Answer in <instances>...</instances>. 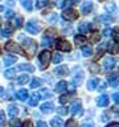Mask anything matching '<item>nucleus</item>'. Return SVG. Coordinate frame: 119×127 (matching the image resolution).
<instances>
[{"instance_id": "38", "label": "nucleus", "mask_w": 119, "mask_h": 127, "mask_svg": "<svg viewBox=\"0 0 119 127\" xmlns=\"http://www.w3.org/2000/svg\"><path fill=\"white\" fill-rule=\"evenodd\" d=\"M42 85V79L41 78H34L33 81H32V87H38V86H41Z\"/></svg>"}, {"instance_id": "1", "label": "nucleus", "mask_w": 119, "mask_h": 127, "mask_svg": "<svg viewBox=\"0 0 119 127\" xmlns=\"http://www.w3.org/2000/svg\"><path fill=\"white\" fill-rule=\"evenodd\" d=\"M23 46H24V50L28 57H32L36 50H37V45H36V41L32 38H23Z\"/></svg>"}, {"instance_id": "51", "label": "nucleus", "mask_w": 119, "mask_h": 127, "mask_svg": "<svg viewBox=\"0 0 119 127\" xmlns=\"http://www.w3.org/2000/svg\"><path fill=\"white\" fill-rule=\"evenodd\" d=\"M21 127H33V123H32L30 121H27L21 125Z\"/></svg>"}, {"instance_id": "55", "label": "nucleus", "mask_w": 119, "mask_h": 127, "mask_svg": "<svg viewBox=\"0 0 119 127\" xmlns=\"http://www.w3.org/2000/svg\"><path fill=\"white\" fill-rule=\"evenodd\" d=\"M79 0H69V3H67V5H71V4H78Z\"/></svg>"}, {"instance_id": "59", "label": "nucleus", "mask_w": 119, "mask_h": 127, "mask_svg": "<svg viewBox=\"0 0 119 127\" xmlns=\"http://www.w3.org/2000/svg\"><path fill=\"white\" fill-rule=\"evenodd\" d=\"M115 40H119V29H117V33H115Z\"/></svg>"}, {"instance_id": "39", "label": "nucleus", "mask_w": 119, "mask_h": 127, "mask_svg": "<svg viewBox=\"0 0 119 127\" xmlns=\"http://www.w3.org/2000/svg\"><path fill=\"white\" fill-rule=\"evenodd\" d=\"M99 38H101V36L98 34V32H94V33L91 34V37H90V42H98Z\"/></svg>"}, {"instance_id": "26", "label": "nucleus", "mask_w": 119, "mask_h": 127, "mask_svg": "<svg viewBox=\"0 0 119 127\" xmlns=\"http://www.w3.org/2000/svg\"><path fill=\"white\" fill-rule=\"evenodd\" d=\"M21 5H23V8H25L27 11H32V8H33V1H32V0H21Z\"/></svg>"}, {"instance_id": "8", "label": "nucleus", "mask_w": 119, "mask_h": 127, "mask_svg": "<svg viewBox=\"0 0 119 127\" xmlns=\"http://www.w3.org/2000/svg\"><path fill=\"white\" fill-rule=\"evenodd\" d=\"M82 81H83V71H82V70L78 67V69H75V70H74L73 83L78 86V85H81V83H82Z\"/></svg>"}, {"instance_id": "2", "label": "nucleus", "mask_w": 119, "mask_h": 127, "mask_svg": "<svg viewBox=\"0 0 119 127\" xmlns=\"http://www.w3.org/2000/svg\"><path fill=\"white\" fill-rule=\"evenodd\" d=\"M5 49L8 52H11V53H16V54H20V56H24V54H27L25 53V50H23L19 46V44H16L13 41H8L5 44Z\"/></svg>"}, {"instance_id": "12", "label": "nucleus", "mask_w": 119, "mask_h": 127, "mask_svg": "<svg viewBox=\"0 0 119 127\" xmlns=\"http://www.w3.org/2000/svg\"><path fill=\"white\" fill-rule=\"evenodd\" d=\"M107 79H109V83L111 86H117L119 85V75L117 73H111L107 75Z\"/></svg>"}, {"instance_id": "41", "label": "nucleus", "mask_w": 119, "mask_h": 127, "mask_svg": "<svg viewBox=\"0 0 119 127\" xmlns=\"http://www.w3.org/2000/svg\"><path fill=\"white\" fill-rule=\"evenodd\" d=\"M61 61H62V56L60 53H54L53 54V62L54 64H60Z\"/></svg>"}, {"instance_id": "21", "label": "nucleus", "mask_w": 119, "mask_h": 127, "mask_svg": "<svg viewBox=\"0 0 119 127\" xmlns=\"http://www.w3.org/2000/svg\"><path fill=\"white\" fill-rule=\"evenodd\" d=\"M78 31L81 32V33H87V32L90 31V24L89 23H81L78 25Z\"/></svg>"}, {"instance_id": "20", "label": "nucleus", "mask_w": 119, "mask_h": 127, "mask_svg": "<svg viewBox=\"0 0 119 127\" xmlns=\"http://www.w3.org/2000/svg\"><path fill=\"white\" fill-rule=\"evenodd\" d=\"M66 87H67V83L65 81H60L57 85H56V91H57V93H62V91L66 90Z\"/></svg>"}, {"instance_id": "58", "label": "nucleus", "mask_w": 119, "mask_h": 127, "mask_svg": "<svg viewBox=\"0 0 119 127\" xmlns=\"http://www.w3.org/2000/svg\"><path fill=\"white\" fill-rule=\"evenodd\" d=\"M69 91H70V93H73V91H74V86L73 85H69Z\"/></svg>"}, {"instance_id": "11", "label": "nucleus", "mask_w": 119, "mask_h": 127, "mask_svg": "<svg viewBox=\"0 0 119 127\" xmlns=\"http://www.w3.org/2000/svg\"><path fill=\"white\" fill-rule=\"evenodd\" d=\"M40 109H41V111L44 114H50V113H53V110H54V105L52 102H45L41 105Z\"/></svg>"}, {"instance_id": "23", "label": "nucleus", "mask_w": 119, "mask_h": 127, "mask_svg": "<svg viewBox=\"0 0 119 127\" xmlns=\"http://www.w3.org/2000/svg\"><path fill=\"white\" fill-rule=\"evenodd\" d=\"M11 34H12V28H1L0 29V38L9 37Z\"/></svg>"}, {"instance_id": "30", "label": "nucleus", "mask_w": 119, "mask_h": 127, "mask_svg": "<svg viewBox=\"0 0 119 127\" xmlns=\"http://www.w3.org/2000/svg\"><path fill=\"white\" fill-rule=\"evenodd\" d=\"M97 86H98V79L97 78H93V79H90V81L87 82V89L89 90H94Z\"/></svg>"}, {"instance_id": "5", "label": "nucleus", "mask_w": 119, "mask_h": 127, "mask_svg": "<svg viewBox=\"0 0 119 127\" xmlns=\"http://www.w3.org/2000/svg\"><path fill=\"white\" fill-rule=\"evenodd\" d=\"M62 17L65 19V20H67V21H74V20H77V17H78V15H77V12H75L74 9H65L62 12Z\"/></svg>"}, {"instance_id": "25", "label": "nucleus", "mask_w": 119, "mask_h": 127, "mask_svg": "<svg viewBox=\"0 0 119 127\" xmlns=\"http://www.w3.org/2000/svg\"><path fill=\"white\" fill-rule=\"evenodd\" d=\"M41 42H42V45L44 46H46V48H50V46H53V44H54V40L52 38V37H44L41 40Z\"/></svg>"}, {"instance_id": "24", "label": "nucleus", "mask_w": 119, "mask_h": 127, "mask_svg": "<svg viewBox=\"0 0 119 127\" xmlns=\"http://www.w3.org/2000/svg\"><path fill=\"white\" fill-rule=\"evenodd\" d=\"M82 54L85 56V57H90V56L93 54V48H91L90 45L82 46Z\"/></svg>"}, {"instance_id": "43", "label": "nucleus", "mask_w": 119, "mask_h": 127, "mask_svg": "<svg viewBox=\"0 0 119 127\" xmlns=\"http://www.w3.org/2000/svg\"><path fill=\"white\" fill-rule=\"evenodd\" d=\"M81 127H94V122L91 121V119H89V121H85L82 123Z\"/></svg>"}, {"instance_id": "45", "label": "nucleus", "mask_w": 119, "mask_h": 127, "mask_svg": "<svg viewBox=\"0 0 119 127\" xmlns=\"http://www.w3.org/2000/svg\"><path fill=\"white\" fill-rule=\"evenodd\" d=\"M5 17H7V19H12V17H15V12L12 11V9H8V11L5 12Z\"/></svg>"}, {"instance_id": "54", "label": "nucleus", "mask_w": 119, "mask_h": 127, "mask_svg": "<svg viewBox=\"0 0 119 127\" xmlns=\"http://www.w3.org/2000/svg\"><path fill=\"white\" fill-rule=\"evenodd\" d=\"M67 101V97H66V95H61V98H60V102H61V103H65Z\"/></svg>"}, {"instance_id": "37", "label": "nucleus", "mask_w": 119, "mask_h": 127, "mask_svg": "<svg viewBox=\"0 0 119 127\" xmlns=\"http://www.w3.org/2000/svg\"><path fill=\"white\" fill-rule=\"evenodd\" d=\"M74 41H75V44H85L86 42V37L85 36H75L74 37Z\"/></svg>"}, {"instance_id": "16", "label": "nucleus", "mask_w": 119, "mask_h": 127, "mask_svg": "<svg viewBox=\"0 0 119 127\" xmlns=\"http://www.w3.org/2000/svg\"><path fill=\"white\" fill-rule=\"evenodd\" d=\"M97 105L99 107L107 106V105H109V97H107V95H101V97L97 99Z\"/></svg>"}, {"instance_id": "14", "label": "nucleus", "mask_w": 119, "mask_h": 127, "mask_svg": "<svg viewBox=\"0 0 119 127\" xmlns=\"http://www.w3.org/2000/svg\"><path fill=\"white\" fill-rule=\"evenodd\" d=\"M16 98L19 99V101H27L28 99V90L25 89H21V90H19L17 93H16Z\"/></svg>"}, {"instance_id": "50", "label": "nucleus", "mask_w": 119, "mask_h": 127, "mask_svg": "<svg viewBox=\"0 0 119 127\" xmlns=\"http://www.w3.org/2000/svg\"><path fill=\"white\" fill-rule=\"evenodd\" d=\"M113 101L115 103H119V93H114L113 94Z\"/></svg>"}, {"instance_id": "27", "label": "nucleus", "mask_w": 119, "mask_h": 127, "mask_svg": "<svg viewBox=\"0 0 119 127\" xmlns=\"http://www.w3.org/2000/svg\"><path fill=\"white\" fill-rule=\"evenodd\" d=\"M109 52L111 54H117L119 52V44H109Z\"/></svg>"}, {"instance_id": "61", "label": "nucleus", "mask_w": 119, "mask_h": 127, "mask_svg": "<svg viewBox=\"0 0 119 127\" xmlns=\"http://www.w3.org/2000/svg\"><path fill=\"white\" fill-rule=\"evenodd\" d=\"M0 95H3V91H1V89H0Z\"/></svg>"}, {"instance_id": "60", "label": "nucleus", "mask_w": 119, "mask_h": 127, "mask_svg": "<svg viewBox=\"0 0 119 127\" xmlns=\"http://www.w3.org/2000/svg\"><path fill=\"white\" fill-rule=\"evenodd\" d=\"M3 9H4V8H3V5H0V12H3Z\"/></svg>"}, {"instance_id": "44", "label": "nucleus", "mask_w": 119, "mask_h": 127, "mask_svg": "<svg viewBox=\"0 0 119 127\" xmlns=\"http://www.w3.org/2000/svg\"><path fill=\"white\" fill-rule=\"evenodd\" d=\"M66 127H77V122H75L74 119H69V121L66 122Z\"/></svg>"}, {"instance_id": "19", "label": "nucleus", "mask_w": 119, "mask_h": 127, "mask_svg": "<svg viewBox=\"0 0 119 127\" xmlns=\"http://www.w3.org/2000/svg\"><path fill=\"white\" fill-rule=\"evenodd\" d=\"M106 11L109 12V13H114V12H117V4H115V1H109L106 4Z\"/></svg>"}, {"instance_id": "6", "label": "nucleus", "mask_w": 119, "mask_h": 127, "mask_svg": "<svg viewBox=\"0 0 119 127\" xmlns=\"http://www.w3.org/2000/svg\"><path fill=\"white\" fill-rule=\"evenodd\" d=\"M81 109H82L81 99H75V101L71 102V106H70V113L73 114V115L81 114Z\"/></svg>"}, {"instance_id": "52", "label": "nucleus", "mask_w": 119, "mask_h": 127, "mask_svg": "<svg viewBox=\"0 0 119 127\" xmlns=\"http://www.w3.org/2000/svg\"><path fill=\"white\" fill-rule=\"evenodd\" d=\"M98 89L101 90V91H103V90L106 89V83H105V82H101V83H99V87H98Z\"/></svg>"}, {"instance_id": "46", "label": "nucleus", "mask_w": 119, "mask_h": 127, "mask_svg": "<svg viewBox=\"0 0 119 127\" xmlns=\"http://www.w3.org/2000/svg\"><path fill=\"white\" fill-rule=\"evenodd\" d=\"M103 34H105L106 37H109V36L113 34V29H111V28H106V29L103 31Z\"/></svg>"}, {"instance_id": "62", "label": "nucleus", "mask_w": 119, "mask_h": 127, "mask_svg": "<svg viewBox=\"0 0 119 127\" xmlns=\"http://www.w3.org/2000/svg\"><path fill=\"white\" fill-rule=\"evenodd\" d=\"M99 1H105V0H99Z\"/></svg>"}, {"instance_id": "49", "label": "nucleus", "mask_w": 119, "mask_h": 127, "mask_svg": "<svg viewBox=\"0 0 119 127\" xmlns=\"http://www.w3.org/2000/svg\"><path fill=\"white\" fill-rule=\"evenodd\" d=\"M49 21H50V23L57 21V15H56V13H52V15L49 16Z\"/></svg>"}, {"instance_id": "7", "label": "nucleus", "mask_w": 119, "mask_h": 127, "mask_svg": "<svg viewBox=\"0 0 119 127\" xmlns=\"http://www.w3.org/2000/svg\"><path fill=\"white\" fill-rule=\"evenodd\" d=\"M115 64H117V58L115 57H106L103 60V69L105 70H111L113 67L115 66Z\"/></svg>"}, {"instance_id": "15", "label": "nucleus", "mask_w": 119, "mask_h": 127, "mask_svg": "<svg viewBox=\"0 0 119 127\" xmlns=\"http://www.w3.org/2000/svg\"><path fill=\"white\" fill-rule=\"evenodd\" d=\"M38 95H40V98H44V99H49L53 97V93H52L50 90H48V89H41L38 91Z\"/></svg>"}, {"instance_id": "10", "label": "nucleus", "mask_w": 119, "mask_h": 127, "mask_svg": "<svg viewBox=\"0 0 119 127\" xmlns=\"http://www.w3.org/2000/svg\"><path fill=\"white\" fill-rule=\"evenodd\" d=\"M67 71H69V69H67L66 65H58L57 67L54 69V73L57 77H63V75L67 74Z\"/></svg>"}, {"instance_id": "34", "label": "nucleus", "mask_w": 119, "mask_h": 127, "mask_svg": "<svg viewBox=\"0 0 119 127\" xmlns=\"http://www.w3.org/2000/svg\"><path fill=\"white\" fill-rule=\"evenodd\" d=\"M45 5H50L49 0H37V3H36V7L37 8H42Z\"/></svg>"}, {"instance_id": "32", "label": "nucleus", "mask_w": 119, "mask_h": 127, "mask_svg": "<svg viewBox=\"0 0 119 127\" xmlns=\"http://www.w3.org/2000/svg\"><path fill=\"white\" fill-rule=\"evenodd\" d=\"M12 23H13V27L15 28H20V27L23 25V17H21V16H16Z\"/></svg>"}, {"instance_id": "40", "label": "nucleus", "mask_w": 119, "mask_h": 127, "mask_svg": "<svg viewBox=\"0 0 119 127\" xmlns=\"http://www.w3.org/2000/svg\"><path fill=\"white\" fill-rule=\"evenodd\" d=\"M7 125V121H5V114H4V111H0V126L4 127Z\"/></svg>"}, {"instance_id": "57", "label": "nucleus", "mask_w": 119, "mask_h": 127, "mask_svg": "<svg viewBox=\"0 0 119 127\" xmlns=\"http://www.w3.org/2000/svg\"><path fill=\"white\" fill-rule=\"evenodd\" d=\"M107 127H119V123H110Z\"/></svg>"}, {"instance_id": "17", "label": "nucleus", "mask_w": 119, "mask_h": 127, "mask_svg": "<svg viewBox=\"0 0 119 127\" xmlns=\"http://www.w3.org/2000/svg\"><path fill=\"white\" fill-rule=\"evenodd\" d=\"M3 61H4V65H7V66H11V65H13V64L16 62V57L15 56H4V58H3Z\"/></svg>"}, {"instance_id": "3", "label": "nucleus", "mask_w": 119, "mask_h": 127, "mask_svg": "<svg viewBox=\"0 0 119 127\" xmlns=\"http://www.w3.org/2000/svg\"><path fill=\"white\" fill-rule=\"evenodd\" d=\"M25 29L28 33H32V34H37L40 31H41V27H40V24L37 21H33V20H30V21H28L25 24Z\"/></svg>"}, {"instance_id": "36", "label": "nucleus", "mask_w": 119, "mask_h": 127, "mask_svg": "<svg viewBox=\"0 0 119 127\" xmlns=\"http://www.w3.org/2000/svg\"><path fill=\"white\" fill-rule=\"evenodd\" d=\"M9 126L11 127H21V122L17 118H12V121L9 122Z\"/></svg>"}, {"instance_id": "47", "label": "nucleus", "mask_w": 119, "mask_h": 127, "mask_svg": "<svg viewBox=\"0 0 119 127\" xmlns=\"http://www.w3.org/2000/svg\"><path fill=\"white\" fill-rule=\"evenodd\" d=\"M90 70L93 71V73H98L99 67H98V65H95V64H91V65H90Z\"/></svg>"}, {"instance_id": "53", "label": "nucleus", "mask_w": 119, "mask_h": 127, "mask_svg": "<svg viewBox=\"0 0 119 127\" xmlns=\"http://www.w3.org/2000/svg\"><path fill=\"white\" fill-rule=\"evenodd\" d=\"M63 1H66V0H57V7L62 8L63 7Z\"/></svg>"}, {"instance_id": "22", "label": "nucleus", "mask_w": 119, "mask_h": 127, "mask_svg": "<svg viewBox=\"0 0 119 127\" xmlns=\"http://www.w3.org/2000/svg\"><path fill=\"white\" fill-rule=\"evenodd\" d=\"M97 20H99V21H102V23H106V24H110V23L114 21V19L109 15H101V16H98Z\"/></svg>"}, {"instance_id": "31", "label": "nucleus", "mask_w": 119, "mask_h": 127, "mask_svg": "<svg viewBox=\"0 0 119 127\" xmlns=\"http://www.w3.org/2000/svg\"><path fill=\"white\" fill-rule=\"evenodd\" d=\"M38 99H40V95L38 94H33V95H32V98L28 101V103H29L30 106H36L38 103Z\"/></svg>"}, {"instance_id": "28", "label": "nucleus", "mask_w": 119, "mask_h": 127, "mask_svg": "<svg viewBox=\"0 0 119 127\" xmlns=\"http://www.w3.org/2000/svg\"><path fill=\"white\" fill-rule=\"evenodd\" d=\"M19 113V109H17V106H15V105H11L9 106V109H8V114H9V117H16Z\"/></svg>"}, {"instance_id": "18", "label": "nucleus", "mask_w": 119, "mask_h": 127, "mask_svg": "<svg viewBox=\"0 0 119 127\" xmlns=\"http://www.w3.org/2000/svg\"><path fill=\"white\" fill-rule=\"evenodd\" d=\"M19 70H23V71H29V73H32V71H34V67L29 65V64H21V65L17 66Z\"/></svg>"}, {"instance_id": "42", "label": "nucleus", "mask_w": 119, "mask_h": 127, "mask_svg": "<svg viewBox=\"0 0 119 127\" xmlns=\"http://www.w3.org/2000/svg\"><path fill=\"white\" fill-rule=\"evenodd\" d=\"M4 75H5V78H12L15 75V69H8L4 71Z\"/></svg>"}, {"instance_id": "9", "label": "nucleus", "mask_w": 119, "mask_h": 127, "mask_svg": "<svg viewBox=\"0 0 119 127\" xmlns=\"http://www.w3.org/2000/svg\"><path fill=\"white\" fill-rule=\"evenodd\" d=\"M57 48L60 50H62V52H70L71 50L70 42H67L66 40H60V41L57 42Z\"/></svg>"}, {"instance_id": "13", "label": "nucleus", "mask_w": 119, "mask_h": 127, "mask_svg": "<svg viewBox=\"0 0 119 127\" xmlns=\"http://www.w3.org/2000/svg\"><path fill=\"white\" fill-rule=\"evenodd\" d=\"M91 11H93V3H91V1H86V3H83V4H82V7H81V12H82L83 15L90 13Z\"/></svg>"}, {"instance_id": "48", "label": "nucleus", "mask_w": 119, "mask_h": 127, "mask_svg": "<svg viewBox=\"0 0 119 127\" xmlns=\"http://www.w3.org/2000/svg\"><path fill=\"white\" fill-rule=\"evenodd\" d=\"M36 127H48V125L44 121H38L37 123H36Z\"/></svg>"}, {"instance_id": "33", "label": "nucleus", "mask_w": 119, "mask_h": 127, "mask_svg": "<svg viewBox=\"0 0 119 127\" xmlns=\"http://www.w3.org/2000/svg\"><path fill=\"white\" fill-rule=\"evenodd\" d=\"M28 81H29V75H27V74H23L17 78V82L20 83V85H25Z\"/></svg>"}, {"instance_id": "4", "label": "nucleus", "mask_w": 119, "mask_h": 127, "mask_svg": "<svg viewBox=\"0 0 119 127\" xmlns=\"http://www.w3.org/2000/svg\"><path fill=\"white\" fill-rule=\"evenodd\" d=\"M38 58H40V62H41V67L44 69V67H46L48 65H49V62L52 60V53L49 50H44V52L40 53Z\"/></svg>"}, {"instance_id": "35", "label": "nucleus", "mask_w": 119, "mask_h": 127, "mask_svg": "<svg viewBox=\"0 0 119 127\" xmlns=\"http://www.w3.org/2000/svg\"><path fill=\"white\" fill-rule=\"evenodd\" d=\"M57 113L60 115H67V114H69V109L65 107V106H61V107H58V109H57Z\"/></svg>"}, {"instance_id": "56", "label": "nucleus", "mask_w": 119, "mask_h": 127, "mask_svg": "<svg viewBox=\"0 0 119 127\" xmlns=\"http://www.w3.org/2000/svg\"><path fill=\"white\" fill-rule=\"evenodd\" d=\"M101 121H102V122H106V121H107V115H106V114H102V115H101Z\"/></svg>"}, {"instance_id": "29", "label": "nucleus", "mask_w": 119, "mask_h": 127, "mask_svg": "<svg viewBox=\"0 0 119 127\" xmlns=\"http://www.w3.org/2000/svg\"><path fill=\"white\" fill-rule=\"evenodd\" d=\"M50 125H52V127H62L63 122L61 121V118H53L50 121Z\"/></svg>"}]
</instances>
